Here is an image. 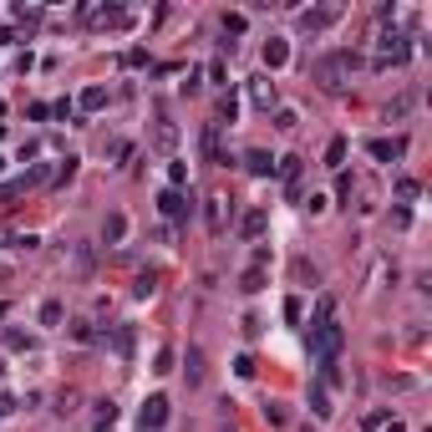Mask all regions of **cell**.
<instances>
[{
	"label": "cell",
	"instance_id": "1",
	"mask_svg": "<svg viewBox=\"0 0 432 432\" xmlns=\"http://www.w3.org/2000/svg\"><path fill=\"white\" fill-rule=\"evenodd\" d=\"M361 61H356V51H331V56H321L316 67H310V76L325 87V91H346L351 82V72H356Z\"/></svg>",
	"mask_w": 432,
	"mask_h": 432
},
{
	"label": "cell",
	"instance_id": "2",
	"mask_svg": "<svg viewBox=\"0 0 432 432\" xmlns=\"http://www.w3.org/2000/svg\"><path fill=\"white\" fill-rule=\"evenodd\" d=\"M341 346H346V331L336 325V316H331V321H316V325H310V351H316V361H321V366H336V356H341Z\"/></svg>",
	"mask_w": 432,
	"mask_h": 432
},
{
	"label": "cell",
	"instance_id": "3",
	"mask_svg": "<svg viewBox=\"0 0 432 432\" xmlns=\"http://www.w3.org/2000/svg\"><path fill=\"white\" fill-rule=\"evenodd\" d=\"M376 46H382V51H376V67H402V61H407L412 56V46H407V36H402V31H382V41H376Z\"/></svg>",
	"mask_w": 432,
	"mask_h": 432
},
{
	"label": "cell",
	"instance_id": "4",
	"mask_svg": "<svg viewBox=\"0 0 432 432\" xmlns=\"http://www.w3.org/2000/svg\"><path fill=\"white\" fill-rule=\"evenodd\" d=\"M138 422H142V432H158L163 422H168V397L163 391H153L148 402H142V412H138Z\"/></svg>",
	"mask_w": 432,
	"mask_h": 432
},
{
	"label": "cell",
	"instance_id": "5",
	"mask_svg": "<svg viewBox=\"0 0 432 432\" xmlns=\"http://www.w3.org/2000/svg\"><path fill=\"white\" fill-rule=\"evenodd\" d=\"M341 16H346V6H321V10H300V31H310V36H316V31H325L331 21H341Z\"/></svg>",
	"mask_w": 432,
	"mask_h": 432
},
{
	"label": "cell",
	"instance_id": "6",
	"mask_svg": "<svg viewBox=\"0 0 432 432\" xmlns=\"http://www.w3.org/2000/svg\"><path fill=\"white\" fill-rule=\"evenodd\" d=\"M158 208H163V219H173V224H183L193 204L183 199V188H163V193H158Z\"/></svg>",
	"mask_w": 432,
	"mask_h": 432
},
{
	"label": "cell",
	"instance_id": "7",
	"mask_svg": "<svg viewBox=\"0 0 432 432\" xmlns=\"http://www.w3.org/2000/svg\"><path fill=\"white\" fill-rule=\"evenodd\" d=\"M82 16L97 25V31H112V25H127V10L122 6H97V10H82Z\"/></svg>",
	"mask_w": 432,
	"mask_h": 432
},
{
	"label": "cell",
	"instance_id": "8",
	"mask_svg": "<svg viewBox=\"0 0 432 432\" xmlns=\"http://www.w3.org/2000/svg\"><path fill=\"white\" fill-rule=\"evenodd\" d=\"M274 173L285 178V188H290V199H300V158H295V153H285V158H274Z\"/></svg>",
	"mask_w": 432,
	"mask_h": 432
},
{
	"label": "cell",
	"instance_id": "9",
	"mask_svg": "<svg viewBox=\"0 0 432 432\" xmlns=\"http://www.w3.org/2000/svg\"><path fill=\"white\" fill-rule=\"evenodd\" d=\"M402 153H407V138H376L371 142V158L376 163H397Z\"/></svg>",
	"mask_w": 432,
	"mask_h": 432
},
{
	"label": "cell",
	"instance_id": "10",
	"mask_svg": "<svg viewBox=\"0 0 432 432\" xmlns=\"http://www.w3.org/2000/svg\"><path fill=\"white\" fill-rule=\"evenodd\" d=\"M285 61H290V41H280V36H270V41H265V67H270V72H280Z\"/></svg>",
	"mask_w": 432,
	"mask_h": 432
},
{
	"label": "cell",
	"instance_id": "11",
	"mask_svg": "<svg viewBox=\"0 0 432 432\" xmlns=\"http://www.w3.org/2000/svg\"><path fill=\"white\" fill-rule=\"evenodd\" d=\"M244 168H250V173H259V178H270V173H274V158H270L265 148H250V153H244Z\"/></svg>",
	"mask_w": 432,
	"mask_h": 432
},
{
	"label": "cell",
	"instance_id": "12",
	"mask_svg": "<svg viewBox=\"0 0 432 432\" xmlns=\"http://www.w3.org/2000/svg\"><path fill=\"white\" fill-rule=\"evenodd\" d=\"M250 102H255V107H274V82H270V76H259V82H250Z\"/></svg>",
	"mask_w": 432,
	"mask_h": 432
},
{
	"label": "cell",
	"instance_id": "13",
	"mask_svg": "<svg viewBox=\"0 0 432 432\" xmlns=\"http://www.w3.org/2000/svg\"><path fill=\"white\" fill-rule=\"evenodd\" d=\"M265 224H270V214H265V208H250V214L239 219V234H250V239H259V234H265Z\"/></svg>",
	"mask_w": 432,
	"mask_h": 432
},
{
	"label": "cell",
	"instance_id": "14",
	"mask_svg": "<svg viewBox=\"0 0 432 432\" xmlns=\"http://www.w3.org/2000/svg\"><path fill=\"white\" fill-rule=\"evenodd\" d=\"M76 102H82V112H102V107H107V87H87Z\"/></svg>",
	"mask_w": 432,
	"mask_h": 432
},
{
	"label": "cell",
	"instance_id": "15",
	"mask_svg": "<svg viewBox=\"0 0 432 432\" xmlns=\"http://www.w3.org/2000/svg\"><path fill=\"white\" fill-rule=\"evenodd\" d=\"M208 234H224V193L208 199Z\"/></svg>",
	"mask_w": 432,
	"mask_h": 432
},
{
	"label": "cell",
	"instance_id": "16",
	"mask_svg": "<svg viewBox=\"0 0 432 432\" xmlns=\"http://www.w3.org/2000/svg\"><path fill=\"white\" fill-rule=\"evenodd\" d=\"M122 234H127V219H122V214H112V219H107V229H102V239H107V244H122Z\"/></svg>",
	"mask_w": 432,
	"mask_h": 432
},
{
	"label": "cell",
	"instance_id": "17",
	"mask_svg": "<svg viewBox=\"0 0 432 432\" xmlns=\"http://www.w3.org/2000/svg\"><path fill=\"white\" fill-rule=\"evenodd\" d=\"M310 412H316L321 422H325V417L336 412V407H331V397H325V387H316V391H310Z\"/></svg>",
	"mask_w": 432,
	"mask_h": 432
},
{
	"label": "cell",
	"instance_id": "18",
	"mask_svg": "<svg viewBox=\"0 0 432 432\" xmlns=\"http://www.w3.org/2000/svg\"><path fill=\"white\" fill-rule=\"evenodd\" d=\"M153 142H158L163 153H173V142H178V127H173V122H158V133H153Z\"/></svg>",
	"mask_w": 432,
	"mask_h": 432
},
{
	"label": "cell",
	"instance_id": "19",
	"mask_svg": "<svg viewBox=\"0 0 432 432\" xmlns=\"http://www.w3.org/2000/svg\"><path fill=\"white\" fill-rule=\"evenodd\" d=\"M346 163V138H331V148H325V168H341Z\"/></svg>",
	"mask_w": 432,
	"mask_h": 432
},
{
	"label": "cell",
	"instance_id": "20",
	"mask_svg": "<svg viewBox=\"0 0 432 432\" xmlns=\"http://www.w3.org/2000/svg\"><path fill=\"white\" fill-rule=\"evenodd\" d=\"M76 163H82V158H61L56 173H51V183H72V178H76Z\"/></svg>",
	"mask_w": 432,
	"mask_h": 432
},
{
	"label": "cell",
	"instance_id": "21",
	"mask_svg": "<svg viewBox=\"0 0 432 432\" xmlns=\"http://www.w3.org/2000/svg\"><path fill=\"white\" fill-rule=\"evenodd\" d=\"M72 341H97V325H91V321H72Z\"/></svg>",
	"mask_w": 432,
	"mask_h": 432
},
{
	"label": "cell",
	"instance_id": "22",
	"mask_svg": "<svg viewBox=\"0 0 432 432\" xmlns=\"http://www.w3.org/2000/svg\"><path fill=\"white\" fill-rule=\"evenodd\" d=\"M234 112H239V102H234V91H224V97H219V127L234 122Z\"/></svg>",
	"mask_w": 432,
	"mask_h": 432
},
{
	"label": "cell",
	"instance_id": "23",
	"mask_svg": "<svg viewBox=\"0 0 432 432\" xmlns=\"http://www.w3.org/2000/svg\"><path fill=\"white\" fill-rule=\"evenodd\" d=\"M387 422H391V412H366V417H361L366 432H387Z\"/></svg>",
	"mask_w": 432,
	"mask_h": 432
},
{
	"label": "cell",
	"instance_id": "24",
	"mask_svg": "<svg viewBox=\"0 0 432 432\" xmlns=\"http://www.w3.org/2000/svg\"><path fill=\"white\" fill-rule=\"evenodd\" d=\"M244 290H265V270H259V265H250V270H244Z\"/></svg>",
	"mask_w": 432,
	"mask_h": 432
},
{
	"label": "cell",
	"instance_id": "25",
	"mask_svg": "<svg viewBox=\"0 0 432 432\" xmlns=\"http://www.w3.org/2000/svg\"><path fill=\"white\" fill-rule=\"evenodd\" d=\"M188 382H204V351L199 346L188 351Z\"/></svg>",
	"mask_w": 432,
	"mask_h": 432
},
{
	"label": "cell",
	"instance_id": "26",
	"mask_svg": "<svg viewBox=\"0 0 432 432\" xmlns=\"http://www.w3.org/2000/svg\"><path fill=\"white\" fill-rule=\"evenodd\" d=\"M265 422H270V427H285V422H290V412H285L280 402H270V407H265Z\"/></svg>",
	"mask_w": 432,
	"mask_h": 432
},
{
	"label": "cell",
	"instance_id": "27",
	"mask_svg": "<svg viewBox=\"0 0 432 432\" xmlns=\"http://www.w3.org/2000/svg\"><path fill=\"white\" fill-rule=\"evenodd\" d=\"M41 325H61V300H46L41 305Z\"/></svg>",
	"mask_w": 432,
	"mask_h": 432
},
{
	"label": "cell",
	"instance_id": "28",
	"mask_svg": "<svg viewBox=\"0 0 432 432\" xmlns=\"http://www.w3.org/2000/svg\"><path fill=\"white\" fill-rule=\"evenodd\" d=\"M153 290H158V274H153V270H142V274H138V295L148 300Z\"/></svg>",
	"mask_w": 432,
	"mask_h": 432
},
{
	"label": "cell",
	"instance_id": "29",
	"mask_svg": "<svg viewBox=\"0 0 432 432\" xmlns=\"http://www.w3.org/2000/svg\"><path fill=\"white\" fill-rule=\"evenodd\" d=\"M290 270H295V280H300V285H316V265H305V259H295Z\"/></svg>",
	"mask_w": 432,
	"mask_h": 432
},
{
	"label": "cell",
	"instance_id": "30",
	"mask_svg": "<svg viewBox=\"0 0 432 432\" xmlns=\"http://www.w3.org/2000/svg\"><path fill=\"white\" fill-rule=\"evenodd\" d=\"M97 422H102V427L117 422V402H97Z\"/></svg>",
	"mask_w": 432,
	"mask_h": 432
},
{
	"label": "cell",
	"instance_id": "31",
	"mask_svg": "<svg viewBox=\"0 0 432 432\" xmlns=\"http://www.w3.org/2000/svg\"><path fill=\"white\" fill-rule=\"evenodd\" d=\"M112 341H117V351L127 356V351H133V325H117V336H112Z\"/></svg>",
	"mask_w": 432,
	"mask_h": 432
},
{
	"label": "cell",
	"instance_id": "32",
	"mask_svg": "<svg viewBox=\"0 0 432 432\" xmlns=\"http://www.w3.org/2000/svg\"><path fill=\"white\" fill-rule=\"evenodd\" d=\"M300 122V117L290 112V107H280V112H274V127H280V133H290V127Z\"/></svg>",
	"mask_w": 432,
	"mask_h": 432
},
{
	"label": "cell",
	"instance_id": "33",
	"mask_svg": "<svg viewBox=\"0 0 432 432\" xmlns=\"http://www.w3.org/2000/svg\"><path fill=\"white\" fill-rule=\"evenodd\" d=\"M168 183H173V188H183V183H188V168H183V163H168Z\"/></svg>",
	"mask_w": 432,
	"mask_h": 432
},
{
	"label": "cell",
	"instance_id": "34",
	"mask_svg": "<svg viewBox=\"0 0 432 432\" xmlns=\"http://www.w3.org/2000/svg\"><path fill=\"white\" fill-rule=\"evenodd\" d=\"M6 346H10V351H31V336H21V331H6Z\"/></svg>",
	"mask_w": 432,
	"mask_h": 432
},
{
	"label": "cell",
	"instance_id": "35",
	"mask_svg": "<svg viewBox=\"0 0 432 432\" xmlns=\"http://www.w3.org/2000/svg\"><path fill=\"white\" fill-rule=\"evenodd\" d=\"M417 193H422V188H417V178H402L397 183V199H417Z\"/></svg>",
	"mask_w": 432,
	"mask_h": 432
},
{
	"label": "cell",
	"instance_id": "36",
	"mask_svg": "<svg viewBox=\"0 0 432 432\" xmlns=\"http://www.w3.org/2000/svg\"><path fill=\"white\" fill-rule=\"evenodd\" d=\"M56 412H61V417L76 412V391H61V397H56Z\"/></svg>",
	"mask_w": 432,
	"mask_h": 432
},
{
	"label": "cell",
	"instance_id": "37",
	"mask_svg": "<svg viewBox=\"0 0 432 432\" xmlns=\"http://www.w3.org/2000/svg\"><path fill=\"white\" fill-rule=\"evenodd\" d=\"M153 371H173V346H163V351H158V366H153Z\"/></svg>",
	"mask_w": 432,
	"mask_h": 432
},
{
	"label": "cell",
	"instance_id": "38",
	"mask_svg": "<svg viewBox=\"0 0 432 432\" xmlns=\"http://www.w3.org/2000/svg\"><path fill=\"white\" fill-rule=\"evenodd\" d=\"M234 376H255V356H239V361H234Z\"/></svg>",
	"mask_w": 432,
	"mask_h": 432
},
{
	"label": "cell",
	"instance_id": "39",
	"mask_svg": "<svg viewBox=\"0 0 432 432\" xmlns=\"http://www.w3.org/2000/svg\"><path fill=\"white\" fill-rule=\"evenodd\" d=\"M244 31V16H224V36H239Z\"/></svg>",
	"mask_w": 432,
	"mask_h": 432
},
{
	"label": "cell",
	"instance_id": "40",
	"mask_svg": "<svg viewBox=\"0 0 432 432\" xmlns=\"http://www.w3.org/2000/svg\"><path fill=\"white\" fill-rule=\"evenodd\" d=\"M10 412H16V402H10V397H0V417H10Z\"/></svg>",
	"mask_w": 432,
	"mask_h": 432
},
{
	"label": "cell",
	"instance_id": "41",
	"mask_svg": "<svg viewBox=\"0 0 432 432\" xmlns=\"http://www.w3.org/2000/svg\"><path fill=\"white\" fill-rule=\"evenodd\" d=\"M0 173H6V158H0Z\"/></svg>",
	"mask_w": 432,
	"mask_h": 432
}]
</instances>
